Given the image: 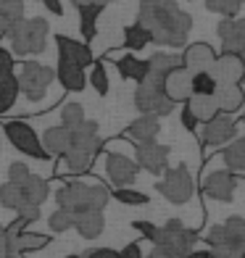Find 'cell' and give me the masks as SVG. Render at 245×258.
<instances>
[{"label":"cell","instance_id":"28","mask_svg":"<svg viewBox=\"0 0 245 258\" xmlns=\"http://www.w3.org/2000/svg\"><path fill=\"white\" fill-rule=\"evenodd\" d=\"M95 156L98 153H90V150H77V148H69L66 153L61 156L64 161V171H72V174H85L92 169V163H95Z\"/></svg>","mask_w":245,"mask_h":258},{"label":"cell","instance_id":"29","mask_svg":"<svg viewBox=\"0 0 245 258\" xmlns=\"http://www.w3.org/2000/svg\"><path fill=\"white\" fill-rule=\"evenodd\" d=\"M116 69H119V74L124 79H132V82H143L145 74H148V61H143V58H135L132 53L124 55L116 61Z\"/></svg>","mask_w":245,"mask_h":258},{"label":"cell","instance_id":"11","mask_svg":"<svg viewBox=\"0 0 245 258\" xmlns=\"http://www.w3.org/2000/svg\"><path fill=\"white\" fill-rule=\"evenodd\" d=\"M237 135V121L232 119L229 113H216L214 119H208L206 126H203V143L211 145V148H219L224 143H232Z\"/></svg>","mask_w":245,"mask_h":258},{"label":"cell","instance_id":"50","mask_svg":"<svg viewBox=\"0 0 245 258\" xmlns=\"http://www.w3.org/2000/svg\"><path fill=\"white\" fill-rule=\"evenodd\" d=\"M0 258H11L8 253V240H6V229L0 227Z\"/></svg>","mask_w":245,"mask_h":258},{"label":"cell","instance_id":"49","mask_svg":"<svg viewBox=\"0 0 245 258\" xmlns=\"http://www.w3.org/2000/svg\"><path fill=\"white\" fill-rule=\"evenodd\" d=\"M40 3L50 11L53 16H64V6H61V0H40Z\"/></svg>","mask_w":245,"mask_h":258},{"label":"cell","instance_id":"9","mask_svg":"<svg viewBox=\"0 0 245 258\" xmlns=\"http://www.w3.org/2000/svg\"><path fill=\"white\" fill-rule=\"evenodd\" d=\"M3 132L8 137V143L14 145L19 153L32 156V158H37V161L48 158V153H45V148L40 143L37 132H34L27 121H3Z\"/></svg>","mask_w":245,"mask_h":258},{"label":"cell","instance_id":"35","mask_svg":"<svg viewBox=\"0 0 245 258\" xmlns=\"http://www.w3.org/2000/svg\"><path fill=\"white\" fill-rule=\"evenodd\" d=\"M174 66H179V58L171 55V53H153L148 58V72L161 74V77H166Z\"/></svg>","mask_w":245,"mask_h":258},{"label":"cell","instance_id":"57","mask_svg":"<svg viewBox=\"0 0 245 258\" xmlns=\"http://www.w3.org/2000/svg\"><path fill=\"white\" fill-rule=\"evenodd\" d=\"M208 258H219V255H214V253H211V255H208Z\"/></svg>","mask_w":245,"mask_h":258},{"label":"cell","instance_id":"13","mask_svg":"<svg viewBox=\"0 0 245 258\" xmlns=\"http://www.w3.org/2000/svg\"><path fill=\"white\" fill-rule=\"evenodd\" d=\"M137 171H140V166L132 158H127L121 153H108L106 156V177L111 179V184L130 187L137 179Z\"/></svg>","mask_w":245,"mask_h":258},{"label":"cell","instance_id":"56","mask_svg":"<svg viewBox=\"0 0 245 258\" xmlns=\"http://www.w3.org/2000/svg\"><path fill=\"white\" fill-rule=\"evenodd\" d=\"M11 258H24V255H11Z\"/></svg>","mask_w":245,"mask_h":258},{"label":"cell","instance_id":"41","mask_svg":"<svg viewBox=\"0 0 245 258\" xmlns=\"http://www.w3.org/2000/svg\"><path fill=\"white\" fill-rule=\"evenodd\" d=\"M48 224H50L53 232H66V229H72V227H74V214H69V211L58 208L55 214H50Z\"/></svg>","mask_w":245,"mask_h":258},{"label":"cell","instance_id":"6","mask_svg":"<svg viewBox=\"0 0 245 258\" xmlns=\"http://www.w3.org/2000/svg\"><path fill=\"white\" fill-rule=\"evenodd\" d=\"M195 240H198V234L193 229H188L179 219H169L163 227H158L153 242L169 258H182L185 253H190L195 248Z\"/></svg>","mask_w":245,"mask_h":258},{"label":"cell","instance_id":"37","mask_svg":"<svg viewBox=\"0 0 245 258\" xmlns=\"http://www.w3.org/2000/svg\"><path fill=\"white\" fill-rule=\"evenodd\" d=\"M216 79L211 77V72H201V74H193V82H190V90L193 95H214L216 92Z\"/></svg>","mask_w":245,"mask_h":258},{"label":"cell","instance_id":"52","mask_svg":"<svg viewBox=\"0 0 245 258\" xmlns=\"http://www.w3.org/2000/svg\"><path fill=\"white\" fill-rule=\"evenodd\" d=\"M208 255H211V250H190V253H185L182 258H208Z\"/></svg>","mask_w":245,"mask_h":258},{"label":"cell","instance_id":"40","mask_svg":"<svg viewBox=\"0 0 245 258\" xmlns=\"http://www.w3.org/2000/svg\"><path fill=\"white\" fill-rule=\"evenodd\" d=\"M90 85L95 87L98 95H108V74H106V66L100 61H92V69H90Z\"/></svg>","mask_w":245,"mask_h":258},{"label":"cell","instance_id":"20","mask_svg":"<svg viewBox=\"0 0 245 258\" xmlns=\"http://www.w3.org/2000/svg\"><path fill=\"white\" fill-rule=\"evenodd\" d=\"M55 79L61 82V87L69 92H82L87 87V77H85V69L66 61V58H58V69H55Z\"/></svg>","mask_w":245,"mask_h":258},{"label":"cell","instance_id":"39","mask_svg":"<svg viewBox=\"0 0 245 258\" xmlns=\"http://www.w3.org/2000/svg\"><path fill=\"white\" fill-rule=\"evenodd\" d=\"M85 121V108H82L79 103H66L61 108V126L66 129H74Z\"/></svg>","mask_w":245,"mask_h":258},{"label":"cell","instance_id":"55","mask_svg":"<svg viewBox=\"0 0 245 258\" xmlns=\"http://www.w3.org/2000/svg\"><path fill=\"white\" fill-rule=\"evenodd\" d=\"M240 121H242V124H245V113H242V116H240Z\"/></svg>","mask_w":245,"mask_h":258},{"label":"cell","instance_id":"17","mask_svg":"<svg viewBox=\"0 0 245 258\" xmlns=\"http://www.w3.org/2000/svg\"><path fill=\"white\" fill-rule=\"evenodd\" d=\"M214 61H216V53H214L211 45H206V42L188 45V50H185V55H182V66L188 69L190 74L211 72V69H214Z\"/></svg>","mask_w":245,"mask_h":258},{"label":"cell","instance_id":"26","mask_svg":"<svg viewBox=\"0 0 245 258\" xmlns=\"http://www.w3.org/2000/svg\"><path fill=\"white\" fill-rule=\"evenodd\" d=\"M214 98H216V105H219L221 113H235V111L242 108L245 92H242L240 85H224V87H216Z\"/></svg>","mask_w":245,"mask_h":258},{"label":"cell","instance_id":"27","mask_svg":"<svg viewBox=\"0 0 245 258\" xmlns=\"http://www.w3.org/2000/svg\"><path fill=\"white\" fill-rule=\"evenodd\" d=\"M16 184H19V192H21V198H24L27 203L40 206V203L48 201L50 187H48V182H45L42 177H34V174H29L24 182H16Z\"/></svg>","mask_w":245,"mask_h":258},{"label":"cell","instance_id":"23","mask_svg":"<svg viewBox=\"0 0 245 258\" xmlns=\"http://www.w3.org/2000/svg\"><path fill=\"white\" fill-rule=\"evenodd\" d=\"M42 148H45V153H50V156H64L69 148H72V129H66V126H50L48 132L42 135Z\"/></svg>","mask_w":245,"mask_h":258},{"label":"cell","instance_id":"38","mask_svg":"<svg viewBox=\"0 0 245 258\" xmlns=\"http://www.w3.org/2000/svg\"><path fill=\"white\" fill-rule=\"evenodd\" d=\"M111 198L124 203V206H148V201H150L145 192H137V190H132V187H116Z\"/></svg>","mask_w":245,"mask_h":258},{"label":"cell","instance_id":"14","mask_svg":"<svg viewBox=\"0 0 245 258\" xmlns=\"http://www.w3.org/2000/svg\"><path fill=\"white\" fill-rule=\"evenodd\" d=\"M190 82H193V74L179 63V66H174L171 72L163 77V92H166V98L171 103H188L190 95H193Z\"/></svg>","mask_w":245,"mask_h":258},{"label":"cell","instance_id":"53","mask_svg":"<svg viewBox=\"0 0 245 258\" xmlns=\"http://www.w3.org/2000/svg\"><path fill=\"white\" fill-rule=\"evenodd\" d=\"M148 258H169V255H166V253H161L158 248H153V253H150Z\"/></svg>","mask_w":245,"mask_h":258},{"label":"cell","instance_id":"3","mask_svg":"<svg viewBox=\"0 0 245 258\" xmlns=\"http://www.w3.org/2000/svg\"><path fill=\"white\" fill-rule=\"evenodd\" d=\"M206 242L211 253L219 258H235L245 253V219L229 216L224 224L211 227L206 234Z\"/></svg>","mask_w":245,"mask_h":258},{"label":"cell","instance_id":"4","mask_svg":"<svg viewBox=\"0 0 245 258\" xmlns=\"http://www.w3.org/2000/svg\"><path fill=\"white\" fill-rule=\"evenodd\" d=\"M48 21L34 16V19H21L19 24L11 29L8 40H11V50L16 55H37L45 50V42H48Z\"/></svg>","mask_w":245,"mask_h":258},{"label":"cell","instance_id":"51","mask_svg":"<svg viewBox=\"0 0 245 258\" xmlns=\"http://www.w3.org/2000/svg\"><path fill=\"white\" fill-rule=\"evenodd\" d=\"M72 3L79 8V6H106V3H113V0H72Z\"/></svg>","mask_w":245,"mask_h":258},{"label":"cell","instance_id":"58","mask_svg":"<svg viewBox=\"0 0 245 258\" xmlns=\"http://www.w3.org/2000/svg\"><path fill=\"white\" fill-rule=\"evenodd\" d=\"M66 258H79V255H66Z\"/></svg>","mask_w":245,"mask_h":258},{"label":"cell","instance_id":"1","mask_svg":"<svg viewBox=\"0 0 245 258\" xmlns=\"http://www.w3.org/2000/svg\"><path fill=\"white\" fill-rule=\"evenodd\" d=\"M137 24L150 34V42L182 48L193 29V16L177 6V0H140Z\"/></svg>","mask_w":245,"mask_h":258},{"label":"cell","instance_id":"5","mask_svg":"<svg viewBox=\"0 0 245 258\" xmlns=\"http://www.w3.org/2000/svg\"><path fill=\"white\" fill-rule=\"evenodd\" d=\"M135 105L143 113H153V116H166L174 111V103L166 98L163 92V77L148 72L143 82H137L135 90Z\"/></svg>","mask_w":245,"mask_h":258},{"label":"cell","instance_id":"22","mask_svg":"<svg viewBox=\"0 0 245 258\" xmlns=\"http://www.w3.org/2000/svg\"><path fill=\"white\" fill-rule=\"evenodd\" d=\"M8 240V253L11 255H24V253H32V250H42L45 245H50V237L48 234H37V232H19L14 237H6Z\"/></svg>","mask_w":245,"mask_h":258},{"label":"cell","instance_id":"24","mask_svg":"<svg viewBox=\"0 0 245 258\" xmlns=\"http://www.w3.org/2000/svg\"><path fill=\"white\" fill-rule=\"evenodd\" d=\"M24 19V0H0V40Z\"/></svg>","mask_w":245,"mask_h":258},{"label":"cell","instance_id":"45","mask_svg":"<svg viewBox=\"0 0 245 258\" xmlns=\"http://www.w3.org/2000/svg\"><path fill=\"white\" fill-rule=\"evenodd\" d=\"M79 258H119V250H113V248H92V250H85Z\"/></svg>","mask_w":245,"mask_h":258},{"label":"cell","instance_id":"46","mask_svg":"<svg viewBox=\"0 0 245 258\" xmlns=\"http://www.w3.org/2000/svg\"><path fill=\"white\" fill-rule=\"evenodd\" d=\"M8 74H14V58H11V53L0 48V79H6Z\"/></svg>","mask_w":245,"mask_h":258},{"label":"cell","instance_id":"8","mask_svg":"<svg viewBox=\"0 0 245 258\" xmlns=\"http://www.w3.org/2000/svg\"><path fill=\"white\" fill-rule=\"evenodd\" d=\"M156 190L166 198L169 203L182 206V203H188L193 198L195 184H193V177H190L188 166H177V169H166V171H163V179L156 184Z\"/></svg>","mask_w":245,"mask_h":258},{"label":"cell","instance_id":"32","mask_svg":"<svg viewBox=\"0 0 245 258\" xmlns=\"http://www.w3.org/2000/svg\"><path fill=\"white\" fill-rule=\"evenodd\" d=\"M224 163L229 166V171H245V135L232 140L224 150Z\"/></svg>","mask_w":245,"mask_h":258},{"label":"cell","instance_id":"15","mask_svg":"<svg viewBox=\"0 0 245 258\" xmlns=\"http://www.w3.org/2000/svg\"><path fill=\"white\" fill-rule=\"evenodd\" d=\"M235 187H237L235 171H211L203 182V192L211 198V201L227 203V201H232V195H235Z\"/></svg>","mask_w":245,"mask_h":258},{"label":"cell","instance_id":"43","mask_svg":"<svg viewBox=\"0 0 245 258\" xmlns=\"http://www.w3.org/2000/svg\"><path fill=\"white\" fill-rule=\"evenodd\" d=\"M132 227H135L140 234H143L145 240H150V242L156 240V232H158V227H156V224H150V221H132Z\"/></svg>","mask_w":245,"mask_h":258},{"label":"cell","instance_id":"44","mask_svg":"<svg viewBox=\"0 0 245 258\" xmlns=\"http://www.w3.org/2000/svg\"><path fill=\"white\" fill-rule=\"evenodd\" d=\"M19 211V216L27 221V224H32V221H37L40 219V206H32V203H24L21 208H16Z\"/></svg>","mask_w":245,"mask_h":258},{"label":"cell","instance_id":"10","mask_svg":"<svg viewBox=\"0 0 245 258\" xmlns=\"http://www.w3.org/2000/svg\"><path fill=\"white\" fill-rule=\"evenodd\" d=\"M135 163L140 169L150 171L153 177L169 169V148L158 143H137L135 148Z\"/></svg>","mask_w":245,"mask_h":258},{"label":"cell","instance_id":"36","mask_svg":"<svg viewBox=\"0 0 245 258\" xmlns=\"http://www.w3.org/2000/svg\"><path fill=\"white\" fill-rule=\"evenodd\" d=\"M245 0H206V8L211 11V14H219V16H237L240 8H242Z\"/></svg>","mask_w":245,"mask_h":258},{"label":"cell","instance_id":"33","mask_svg":"<svg viewBox=\"0 0 245 258\" xmlns=\"http://www.w3.org/2000/svg\"><path fill=\"white\" fill-rule=\"evenodd\" d=\"M19 98V82L16 74H8L6 79H0V113H6L14 108V103Z\"/></svg>","mask_w":245,"mask_h":258},{"label":"cell","instance_id":"12","mask_svg":"<svg viewBox=\"0 0 245 258\" xmlns=\"http://www.w3.org/2000/svg\"><path fill=\"white\" fill-rule=\"evenodd\" d=\"M242 74H245V63H242L240 55H235V53L216 55L214 69H211V77L216 79L219 87H224V85H240Z\"/></svg>","mask_w":245,"mask_h":258},{"label":"cell","instance_id":"2","mask_svg":"<svg viewBox=\"0 0 245 258\" xmlns=\"http://www.w3.org/2000/svg\"><path fill=\"white\" fill-rule=\"evenodd\" d=\"M111 201L108 187H103L98 182H69L55 192L58 208L69 211V214H87V211H103Z\"/></svg>","mask_w":245,"mask_h":258},{"label":"cell","instance_id":"31","mask_svg":"<svg viewBox=\"0 0 245 258\" xmlns=\"http://www.w3.org/2000/svg\"><path fill=\"white\" fill-rule=\"evenodd\" d=\"M188 105H190V111L195 113L198 121H208L219 113V105H216L214 95H190Z\"/></svg>","mask_w":245,"mask_h":258},{"label":"cell","instance_id":"7","mask_svg":"<svg viewBox=\"0 0 245 258\" xmlns=\"http://www.w3.org/2000/svg\"><path fill=\"white\" fill-rule=\"evenodd\" d=\"M53 79H55V72H53V69L42 66V63H37V61L21 63L19 74H16L19 92H21V95H24L27 100H42Z\"/></svg>","mask_w":245,"mask_h":258},{"label":"cell","instance_id":"16","mask_svg":"<svg viewBox=\"0 0 245 258\" xmlns=\"http://www.w3.org/2000/svg\"><path fill=\"white\" fill-rule=\"evenodd\" d=\"M219 40H221V53L240 55L245 50V19L219 21Z\"/></svg>","mask_w":245,"mask_h":258},{"label":"cell","instance_id":"42","mask_svg":"<svg viewBox=\"0 0 245 258\" xmlns=\"http://www.w3.org/2000/svg\"><path fill=\"white\" fill-rule=\"evenodd\" d=\"M29 174H32V171L27 169V163L16 161V163H11V169H8V182H24Z\"/></svg>","mask_w":245,"mask_h":258},{"label":"cell","instance_id":"25","mask_svg":"<svg viewBox=\"0 0 245 258\" xmlns=\"http://www.w3.org/2000/svg\"><path fill=\"white\" fill-rule=\"evenodd\" d=\"M103 227H106V221H103V211L74 214V229H77L85 240H95V237H100Z\"/></svg>","mask_w":245,"mask_h":258},{"label":"cell","instance_id":"47","mask_svg":"<svg viewBox=\"0 0 245 258\" xmlns=\"http://www.w3.org/2000/svg\"><path fill=\"white\" fill-rule=\"evenodd\" d=\"M182 126L188 129V132H195V129H198V119H195V113L190 111V105H185V108H182Z\"/></svg>","mask_w":245,"mask_h":258},{"label":"cell","instance_id":"54","mask_svg":"<svg viewBox=\"0 0 245 258\" xmlns=\"http://www.w3.org/2000/svg\"><path fill=\"white\" fill-rule=\"evenodd\" d=\"M240 58H242V63H245V50H242V53H240Z\"/></svg>","mask_w":245,"mask_h":258},{"label":"cell","instance_id":"18","mask_svg":"<svg viewBox=\"0 0 245 258\" xmlns=\"http://www.w3.org/2000/svg\"><path fill=\"white\" fill-rule=\"evenodd\" d=\"M55 45H58V58H66V61H72V63H77L82 69H87L92 63L90 45L77 42L72 37H66V34H55Z\"/></svg>","mask_w":245,"mask_h":258},{"label":"cell","instance_id":"48","mask_svg":"<svg viewBox=\"0 0 245 258\" xmlns=\"http://www.w3.org/2000/svg\"><path fill=\"white\" fill-rule=\"evenodd\" d=\"M119 258H143V250H140L137 242H130L124 250H119Z\"/></svg>","mask_w":245,"mask_h":258},{"label":"cell","instance_id":"19","mask_svg":"<svg viewBox=\"0 0 245 258\" xmlns=\"http://www.w3.org/2000/svg\"><path fill=\"white\" fill-rule=\"evenodd\" d=\"M72 148L77 150H90V153H100L103 140L98 137V121H82L79 126L72 129Z\"/></svg>","mask_w":245,"mask_h":258},{"label":"cell","instance_id":"21","mask_svg":"<svg viewBox=\"0 0 245 258\" xmlns=\"http://www.w3.org/2000/svg\"><path fill=\"white\" fill-rule=\"evenodd\" d=\"M158 116L153 113H143L140 119H135L130 126L124 129V137L127 140H135V143H156V135H158Z\"/></svg>","mask_w":245,"mask_h":258},{"label":"cell","instance_id":"30","mask_svg":"<svg viewBox=\"0 0 245 258\" xmlns=\"http://www.w3.org/2000/svg\"><path fill=\"white\" fill-rule=\"evenodd\" d=\"M103 6H79V32L87 42L98 34V16Z\"/></svg>","mask_w":245,"mask_h":258},{"label":"cell","instance_id":"34","mask_svg":"<svg viewBox=\"0 0 245 258\" xmlns=\"http://www.w3.org/2000/svg\"><path fill=\"white\" fill-rule=\"evenodd\" d=\"M150 42V34L140 27V24H132V27H124V50H143L145 45Z\"/></svg>","mask_w":245,"mask_h":258}]
</instances>
